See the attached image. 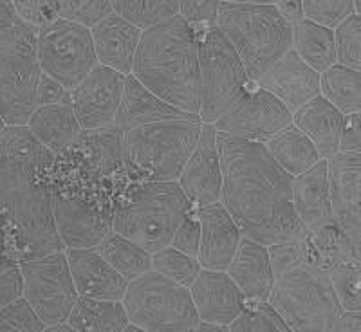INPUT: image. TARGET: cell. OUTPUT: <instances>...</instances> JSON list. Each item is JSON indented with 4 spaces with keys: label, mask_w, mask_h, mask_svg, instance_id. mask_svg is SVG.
I'll return each mask as SVG.
<instances>
[{
    "label": "cell",
    "mask_w": 361,
    "mask_h": 332,
    "mask_svg": "<svg viewBox=\"0 0 361 332\" xmlns=\"http://www.w3.org/2000/svg\"><path fill=\"white\" fill-rule=\"evenodd\" d=\"M221 204L243 237L262 246L304 240L293 209V177L280 168L264 143L217 132Z\"/></svg>",
    "instance_id": "1"
},
{
    "label": "cell",
    "mask_w": 361,
    "mask_h": 332,
    "mask_svg": "<svg viewBox=\"0 0 361 332\" xmlns=\"http://www.w3.org/2000/svg\"><path fill=\"white\" fill-rule=\"evenodd\" d=\"M51 173L22 157H0V237L17 264L66 251L54 221Z\"/></svg>",
    "instance_id": "2"
},
{
    "label": "cell",
    "mask_w": 361,
    "mask_h": 332,
    "mask_svg": "<svg viewBox=\"0 0 361 332\" xmlns=\"http://www.w3.org/2000/svg\"><path fill=\"white\" fill-rule=\"evenodd\" d=\"M130 74L172 107L199 116V35L179 15L141 33Z\"/></svg>",
    "instance_id": "3"
},
{
    "label": "cell",
    "mask_w": 361,
    "mask_h": 332,
    "mask_svg": "<svg viewBox=\"0 0 361 332\" xmlns=\"http://www.w3.org/2000/svg\"><path fill=\"white\" fill-rule=\"evenodd\" d=\"M215 25L238 54L253 85L293 47V27L275 2H219Z\"/></svg>",
    "instance_id": "4"
},
{
    "label": "cell",
    "mask_w": 361,
    "mask_h": 332,
    "mask_svg": "<svg viewBox=\"0 0 361 332\" xmlns=\"http://www.w3.org/2000/svg\"><path fill=\"white\" fill-rule=\"evenodd\" d=\"M192 208L177 180L135 183L116 204L112 231L156 253L170 246L177 226Z\"/></svg>",
    "instance_id": "5"
},
{
    "label": "cell",
    "mask_w": 361,
    "mask_h": 332,
    "mask_svg": "<svg viewBox=\"0 0 361 332\" xmlns=\"http://www.w3.org/2000/svg\"><path fill=\"white\" fill-rule=\"evenodd\" d=\"M201 121H161L123 132L125 170L134 183L177 180L201 134Z\"/></svg>",
    "instance_id": "6"
},
{
    "label": "cell",
    "mask_w": 361,
    "mask_h": 332,
    "mask_svg": "<svg viewBox=\"0 0 361 332\" xmlns=\"http://www.w3.org/2000/svg\"><path fill=\"white\" fill-rule=\"evenodd\" d=\"M269 302L288 324L289 331L329 332L341 309L329 280V271L302 264L276 276Z\"/></svg>",
    "instance_id": "7"
},
{
    "label": "cell",
    "mask_w": 361,
    "mask_h": 332,
    "mask_svg": "<svg viewBox=\"0 0 361 332\" xmlns=\"http://www.w3.org/2000/svg\"><path fill=\"white\" fill-rule=\"evenodd\" d=\"M199 119L204 125L217 123L250 94L246 69L217 25H209L199 38Z\"/></svg>",
    "instance_id": "8"
},
{
    "label": "cell",
    "mask_w": 361,
    "mask_h": 332,
    "mask_svg": "<svg viewBox=\"0 0 361 332\" xmlns=\"http://www.w3.org/2000/svg\"><path fill=\"white\" fill-rule=\"evenodd\" d=\"M121 302L128 321L147 332H192L199 324L190 289L152 269L128 282Z\"/></svg>",
    "instance_id": "9"
},
{
    "label": "cell",
    "mask_w": 361,
    "mask_h": 332,
    "mask_svg": "<svg viewBox=\"0 0 361 332\" xmlns=\"http://www.w3.org/2000/svg\"><path fill=\"white\" fill-rule=\"evenodd\" d=\"M37 60L42 73L71 92L98 66L90 29L62 18L45 24L37 33Z\"/></svg>",
    "instance_id": "10"
},
{
    "label": "cell",
    "mask_w": 361,
    "mask_h": 332,
    "mask_svg": "<svg viewBox=\"0 0 361 332\" xmlns=\"http://www.w3.org/2000/svg\"><path fill=\"white\" fill-rule=\"evenodd\" d=\"M24 280V298L45 327L67 321L78 291L74 285L66 251L18 264Z\"/></svg>",
    "instance_id": "11"
},
{
    "label": "cell",
    "mask_w": 361,
    "mask_h": 332,
    "mask_svg": "<svg viewBox=\"0 0 361 332\" xmlns=\"http://www.w3.org/2000/svg\"><path fill=\"white\" fill-rule=\"evenodd\" d=\"M293 123V114L273 94L257 89L214 125L221 134L266 143Z\"/></svg>",
    "instance_id": "12"
},
{
    "label": "cell",
    "mask_w": 361,
    "mask_h": 332,
    "mask_svg": "<svg viewBox=\"0 0 361 332\" xmlns=\"http://www.w3.org/2000/svg\"><path fill=\"white\" fill-rule=\"evenodd\" d=\"M333 222L361 250V154L338 152L327 159Z\"/></svg>",
    "instance_id": "13"
},
{
    "label": "cell",
    "mask_w": 361,
    "mask_h": 332,
    "mask_svg": "<svg viewBox=\"0 0 361 332\" xmlns=\"http://www.w3.org/2000/svg\"><path fill=\"white\" fill-rule=\"evenodd\" d=\"M54 221L66 250L96 247L112 231L114 208L53 192Z\"/></svg>",
    "instance_id": "14"
},
{
    "label": "cell",
    "mask_w": 361,
    "mask_h": 332,
    "mask_svg": "<svg viewBox=\"0 0 361 332\" xmlns=\"http://www.w3.org/2000/svg\"><path fill=\"white\" fill-rule=\"evenodd\" d=\"M40 76L37 53L0 56V118L6 127L27 125L38 107Z\"/></svg>",
    "instance_id": "15"
},
{
    "label": "cell",
    "mask_w": 361,
    "mask_h": 332,
    "mask_svg": "<svg viewBox=\"0 0 361 332\" xmlns=\"http://www.w3.org/2000/svg\"><path fill=\"white\" fill-rule=\"evenodd\" d=\"M125 76L105 66H96L80 85L71 90V103L83 130L114 123L123 96Z\"/></svg>",
    "instance_id": "16"
},
{
    "label": "cell",
    "mask_w": 361,
    "mask_h": 332,
    "mask_svg": "<svg viewBox=\"0 0 361 332\" xmlns=\"http://www.w3.org/2000/svg\"><path fill=\"white\" fill-rule=\"evenodd\" d=\"M177 183L192 204L206 206L221 201V156L214 125L202 123L197 145L186 161Z\"/></svg>",
    "instance_id": "17"
},
{
    "label": "cell",
    "mask_w": 361,
    "mask_h": 332,
    "mask_svg": "<svg viewBox=\"0 0 361 332\" xmlns=\"http://www.w3.org/2000/svg\"><path fill=\"white\" fill-rule=\"evenodd\" d=\"M255 85L275 96L293 114L320 94V74L302 62L298 54L291 49L269 70H266Z\"/></svg>",
    "instance_id": "18"
},
{
    "label": "cell",
    "mask_w": 361,
    "mask_h": 332,
    "mask_svg": "<svg viewBox=\"0 0 361 332\" xmlns=\"http://www.w3.org/2000/svg\"><path fill=\"white\" fill-rule=\"evenodd\" d=\"M188 289L199 320L230 325L246 304L244 295L226 271L202 267Z\"/></svg>",
    "instance_id": "19"
},
{
    "label": "cell",
    "mask_w": 361,
    "mask_h": 332,
    "mask_svg": "<svg viewBox=\"0 0 361 332\" xmlns=\"http://www.w3.org/2000/svg\"><path fill=\"white\" fill-rule=\"evenodd\" d=\"M197 219L201 224V244L197 260L201 267L214 271H226L230 266L243 233L226 211L221 201L214 204L199 206Z\"/></svg>",
    "instance_id": "20"
},
{
    "label": "cell",
    "mask_w": 361,
    "mask_h": 332,
    "mask_svg": "<svg viewBox=\"0 0 361 332\" xmlns=\"http://www.w3.org/2000/svg\"><path fill=\"white\" fill-rule=\"evenodd\" d=\"M66 254L78 296L116 300V302L123 300L128 280L119 275L96 251V247L66 250Z\"/></svg>",
    "instance_id": "21"
},
{
    "label": "cell",
    "mask_w": 361,
    "mask_h": 332,
    "mask_svg": "<svg viewBox=\"0 0 361 332\" xmlns=\"http://www.w3.org/2000/svg\"><path fill=\"white\" fill-rule=\"evenodd\" d=\"M179 119L201 121L199 116L179 111V109L172 107L170 103L154 96L132 74L125 76L123 96H121L119 111L112 123L116 128L127 132L145 127V125L161 123V121H179Z\"/></svg>",
    "instance_id": "22"
},
{
    "label": "cell",
    "mask_w": 361,
    "mask_h": 332,
    "mask_svg": "<svg viewBox=\"0 0 361 332\" xmlns=\"http://www.w3.org/2000/svg\"><path fill=\"white\" fill-rule=\"evenodd\" d=\"M293 209L305 230L312 235L333 224L331 199H329L327 159H320L314 166L293 179Z\"/></svg>",
    "instance_id": "23"
},
{
    "label": "cell",
    "mask_w": 361,
    "mask_h": 332,
    "mask_svg": "<svg viewBox=\"0 0 361 332\" xmlns=\"http://www.w3.org/2000/svg\"><path fill=\"white\" fill-rule=\"evenodd\" d=\"M141 33L143 31L128 24L116 13L94 25L90 29V35L99 66L109 67L123 76L130 74Z\"/></svg>",
    "instance_id": "24"
},
{
    "label": "cell",
    "mask_w": 361,
    "mask_h": 332,
    "mask_svg": "<svg viewBox=\"0 0 361 332\" xmlns=\"http://www.w3.org/2000/svg\"><path fill=\"white\" fill-rule=\"evenodd\" d=\"M226 273L250 302H266L275 283L267 246L246 237L238 244Z\"/></svg>",
    "instance_id": "25"
},
{
    "label": "cell",
    "mask_w": 361,
    "mask_h": 332,
    "mask_svg": "<svg viewBox=\"0 0 361 332\" xmlns=\"http://www.w3.org/2000/svg\"><path fill=\"white\" fill-rule=\"evenodd\" d=\"M343 121L345 116L320 94L293 112V125L309 137L322 159L340 152Z\"/></svg>",
    "instance_id": "26"
},
{
    "label": "cell",
    "mask_w": 361,
    "mask_h": 332,
    "mask_svg": "<svg viewBox=\"0 0 361 332\" xmlns=\"http://www.w3.org/2000/svg\"><path fill=\"white\" fill-rule=\"evenodd\" d=\"M27 127L33 132L35 137L54 156L71 147L83 130L76 118L73 103L37 107L33 116L29 118Z\"/></svg>",
    "instance_id": "27"
},
{
    "label": "cell",
    "mask_w": 361,
    "mask_h": 332,
    "mask_svg": "<svg viewBox=\"0 0 361 332\" xmlns=\"http://www.w3.org/2000/svg\"><path fill=\"white\" fill-rule=\"evenodd\" d=\"M67 324L78 332H123L128 316L123 302L78 296Z\"/></svg>",
    "instance_id": "28"
},
{
    "label": "cell",
    "mask_w": 361,
    "mask_h": 332,
    "mask_svg": "<svg viewBox=\"0 0 361 332\" xmlns=\"http://www.w3.org/2000/svg\"><path fill=\"white\" fill-rule=\"evenodd\" d=\"M264 145L280 168L289 173L293 179L307 172L311 166H314L322 159L314 145L309 141V137H305L293 123L273 135Z\"/></svg>",
    "instance_id": "29"
},
{
    "label": "cell",
    "mask_w": 361,
    "mask_h": 332,
    "mask_svg": "<svg viewBox=\"0 0 361 332\" xmlns=\"http://www.w3.org/2000/svg\"><path fill=\"white\" fill-rule=\"evenodd\" d=\"M293 47L302 62L307 63L318 74L325 73L336 63L333 29L322 27L307 18H300L291 25Z\"/></svg>",
    "instance_id": "30"
},
{
    "label": "cell",
    "mask_w": 361,
    "mask_h": 332,
    "mask_svg": "<svg viewBox=\"0 0 361 332\" xmlns=\"http://www.w3.org/2000/svg\"><path fill=\"white\" fill-rule=\"evenodd\" d=\"M320 96L343 116L360 114L361 73L334 63L320 74Z\"/></svg>",
    "instance_id": "31"
},
{
    "label": "cell",
    "mask_w": 361,
    "mask_h": 332,
    "mask_svg": "<svg viewBox=\"0 0 361 332\" xmlns=\"http://www.w3.org/2000/svg\"><path fill=\"white\" fill-rule=\"evenodd\" d=\"M96 251L128 282L152 269V253L116 231L103 238Z\"/></svg>",
    "instance_id": "32"
},
{
    "label": "cell",
    "mask_w": 361,
    "mask_h": 332,
    "mask_svg": "<svg viewBox=\"0 0 361 332\" xmlns=\"http://www.w3.org/2000/svg\"><path fill=\"white\" fill-rule=\"evenodd\" d=\"M0 157H22L33 161L38 168L47 173H51L54 164V154L35 137L27 125L4 127L0 130Z\"/></svg>",
    "instance_id": "33"
},
{
    "label": "cell",
    "mask_w": 361,
    "mask_h": 332,
    "mask_svg": "<svg viewBox=\"0 0 361 332\" xmlns=\"http://www.w3.org/2000/svg\"><path fill=\"white\" fill-rule=\"evenodd\" d=\"M111 6L112 13L140 31L156 27L179 15L177 0H114Z\"/></svg>",
    "instance_id": "34"
},
{
    "label": "cell",
    "mask_w": 361,
    "mask_h": 332,
    "mask_svg": "<svg viewBox=\"0 0 361 332\" xmlns=\"http://www.w3.org/2000/svg\"><path fill=\"white\" fill-rule=\"evenodd\" d=\"M37 33L18 17L13 2L0 0V56L37 53Z\"/></svg>",
    "instance_id": "35"
},
{
    "label": "cell",
    "mask_w": 361,
    "mask_h": 332,
    "mask_svg": "<svg viewBox=\"0 0 361 332\" xmlns=\"http://www.w3.org/2000/svg\"><path fill=\"white\" fill-rule=\"evenodd\" d=\"M230 332H289L288 324L275 311L269 302H250L246 300L243 311L228 325Z\"/></svg>",
    "instance_id": "36"
},
{
    "label": "cell",
    "mask_w": 361,
    "mask_h": 332,
    "mask_svg": "<svg viewBox=\"0 0 361 332\" xmlns=\"http://www.w3.org/2000/svg\"><path fill=\"white\" fill-rule=\"evenodd\" d=\"M201 269L202 267L197 257H190L172 246H166L152 253V271H157L185 288H190V283L195 280Z\"/></svg>",
    "instance_id": "37"
},
{
    "label": "cell",
    "mask_w": 361,
    "mask_h": 332,
    "mask_svg": "<svg viewBox=\"0 0 361 332\" xmlns=\"http://www.w3.org/2000/svg\"><path fill=\"white\" fill-rule=\"evenodd\" d=\"M329 280L343 311H361V264H338Z\"/></svg>",
    "instance_id": "38"
},
{
    "label": "cell",
    "mask_w": 361,
    "mask_h": 332,
    "mask_svg": "<svg viewBox=\"0 0 361 332\" xmlns=\"http://www.w3.org/2000/svg\"><path fill=\"white\" fill-rule=\"evenodd\" d=\"M333 35L338 66L361 70V18L357 15H350L333 29Z\"/></svg>",
    "instance_id": "39"
},
{
    "label": "cell",
    "mask_w": 361,
    "mask_h": 332,
    "mask_svg": "<svg viewBox=\"0 0 361 332\" xmlns=\"http://www.w3.org/2000/svg\"><path fill=\"white\" fill-rule=\"evenodd\" d=\"M112 15L109 0H58L56 17L92 29Z\"/></svg>",
    "instance_id": "40"
},
{
    "label": "cell",
    "mask_w": 361,
    "mask_h": 332,
    "mask_svg": "<svg viewBox=\"0 0 361 332\" xmlns=\"http://www.w3.org/2000/svg\"><path fill=\"white\" fill-rule=\"evenodd\" d=\"M302 17L327 29H336L354 15L353 0H304L300 2Z\"/></svg>",
    "instance_id": "41"
},
{
    "label": "cell",
    "mask_w": 361,
    "mask_h": 332,
    "mask_svg": "<svg viewBox=\"0 0 361 332\" xmlns=\"http://www.w3.org/2000/svg\"><path fill=\"white\" fill-rule=\"evenodd\" d=\"M44 321L22 296L8 307L0 309V332H42Z\"/></svg>",
    "instance_id": "42"
},
{
    "label": "cell",
    "mask_w": 361,
    "mask_h": 332,
    "mask_svg": "<svg viewBox=\"0 0 361 332\" xmlns=\"http://www.w3.org/2000/svg\"><path fill=\"white\" fill-rule=\"evenodd\" d=\"M267 253H269L271 269H273L275 278L307 262L305 238L304 240H291V242L271 244V246H267Z\"/></svg>",
    "instance_id": "43"
},
{
    "label": "cell",
    "mask_w": 361,
    "mask_h": 332,
    "mask_svg": "<svg viewBox=\"0 0 361 332\" xmlns=\"http://www.w3.org/2000/svg\"><path fill=\"white\" fill-rule=\"evenodd\" d=\"M13 6L18 17L37 31L58 18L56 2H49V0H15Z\"/></svg>",
    "instance_id": "44"
},
{
    "label": "cell",
    "mask_w": 361,
    "mask_h": 332,
    "mask_svg": "<svg viewBox=\"0 0 361 332\" xmlns=\"http://www.w3.org/2000/svg\"><path fill=\"white\" fill-rule=\"evenodd\" d=\"M199 244H201V224H199L197 211H193L192 208L190 214L183 219V222L177 226L170 246L190 254V257H197Z\"/></svg>",
    "instance_id": "45"
},
{
    "label": "cell",
    "mask_w": 361,
    "mask_h": 332,
    "mask_svg": "<svg viewBox=\"0 0 361 332\" xmlns=\"http://www.w3.org/2000/svg\"><path fill=\"white\" fill-rule=\"evenodd\" d=\"M179 17L190 22H206L208 25L217 24L219 0H183L179 2Z\"/></svg>",
    "instance_id": "46"
},
{
    "label": "cell",
    "mask_w": 361,
    "mask_h": 332,
    "mask_svg": "<svg viewBox=\"0 0 361 332\" xmlns=\"http://www.w3.org/2000/svg\"><path fill=\"white\" fill-rule=\"evenodd\" d=\"M37 99L38 107H45V105H60V103H71V92L62 87L56 80L42 73L40 80H38L37 89Z\"/></svg>",
    "instance_id": "47"
},
{
    "label": "cell",
    "mask_w": 361,
    "mask_h": 332,
    "mask_svg": "<svg viewBox=\"0 0 361 332\" xmlns=\"http://www.w3.org/2000/svg\"><path fill=\"white\" fill-rule=\"evenodd\" d=\"M24 296V280L20 267L15 266L0 275V309L8 307Z\"/></svg>",
    "instance_id": "48"
},
{
    "label": "cell",
    "mask_w": 361,
    "mask_h": 332,
    "mask_svg": "<svg viewBox=\"0 0 361 332\" xmlns=\"http://www.w3.org/2000/svg\"><path fill=\"white\" fill-rule=\"evenodd\" d=\"M360 114L345 116L343 130H341L340 152H356L361 154V130H360Z\"/></svg>",
    "instance_id": "49"
},
{
    "label": "cell",
    "mask_w": 361,
    "mask_h": 332,
    "mask_svg": "<svg viewBox=\"0 0 361 332\" xmlns=\"http://www.w3.org/2000/svg\"><path fill=\"white\" fill-rule=\"evenodd\" d=\"M361 331V311H341L334 318L329 332H360Z\"/></svg>",
    "instance_id": "50"
},
{
    "label": "cell",
    "mask_w": 361,
    "mask_h": 332,
    "mask_svg": "<svg viewBox=\"0 0 361 332\" xmlns=\"http://www.w3.org/2000/svg\"><path fill=\"white\" fill-rule=\"evenodd\" d=\"M275 8L279 9L280 15H282L289 24H295L302 17V8H300V2H289V0H283V2H275Z\"/></svg>",
    "instance_id": "51"
},
{
    "label": "cell",
    "mask_w": 361,
    "mask_h": 332,
    "mask_svg": "<svg viewBox=\"0 0 361 332\" xmlns=\"http://www.w3.org/2000/svg\"><path fill=\"white\" fill-rule=\"evenodd\" d=\"M18 266L17 260L13 259L11 251L8 250V246H6L4 238L0 237V275L2 273H6L8 269H11V267Z\"/></svg>",
    "instance_id": "52"
},
{
    "label": "cell",
    "mask_w": 361,
    "mask_h": 332,
    "mask_svg": "<svg viewBox=\"0 0 361 332\" xmlns=\"http://www.w3.org/2000/svg\"><path fill=\"white\" fill-rule=\"evenodd\" d=\"M195 331H199V332H230L228 331V325H219V324H214V321H204V320H199Z\"/></svg>",
    "instance_id": "53"
},
{
    "label": "cell",
    "mask_w": 361,
    "mask_h": 332,
    "mask_svg": "<svg viewBox=\"0 0 361 332\" xmlns=\"http://www.w3.org/2000/svg\"><path fill=\"white\" fill-rule=\"evenodd\" d=\"M45 331L49 332H73V327H71L67 321H60V324L49 325V327H45Z\"/></svg>",
    "instance_id": "54"
},
{
    "label": "cell",
    "mask_w": 361,
    "mask_h": 332,
    "mask_svg": "<svg viewBox=\"0 0 361 332\" xmlns=\"http://www.w3.org/2000/svg\"><path fill=\"white\" fill-rule=\"evenodd\" d=\"M6 125H4V121H2V118H0V130H2V128H4Z\"/></svg>",
    "instance_id": "55"
}]
</instances>
